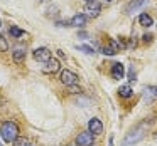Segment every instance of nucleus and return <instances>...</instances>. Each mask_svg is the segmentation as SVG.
<instances>
[{
    "instance_id": "obj_1",
    "label": "nucleus",
    "mask_w": 157,
    "mask_h": 146,
    "mask_svg": "<svg viewBox=\"0 0 157 146\" xmlns=\"http://www.w3.org/2000/svg\"><path fill=\"white\" fill-rule=\"evenodd\" d=\"M0 134L5 143H15L19 138V126L14 121H4L0 126Z\"/></svg>"
},
{
    "instance_id": "obj_2",
    "label": "nucleus",
    "mask_w": 157,
    "mask_h": 146,
    "mask_svg": "<svg viewBox=\"0 0 157 146\" xmlns=\"http://www.w3.org/2000/svg\"><path fill=\"white\" fill-rule=\"evenodd\" d=\"M142 138H144V129L139 126V128L132 129V131L125 136V139L122 141V146H133V144H137Z\"/></svg>"
},
{
    "instance_id": "obj_3",
    "label": "nucleus",
    "mask_w": 157,
    "mask_h": 146,
    "mask_svg": "<svg viewBox=\"0 0 157 146\" xmlns=\"http://www.w3.org/2000/svg\"><path fill=\"white\" fill-rule=\"evenodd\" d=\"M85 12L88 17L95 19L100 15V12H101V5H100V2H96V0H91V2H88L85 7Z\"/></svg>"
},
{
    "instance_id": "obj_4",
    "label": "nucleus",
    "mask_w": 157,
    "mask_h": 146,
    "mask_svg": "<svg viewBox=\"0 0 157 146\" xmlns=\"http://www.w3.org/2000/svg\"><path fill=\"white\" fill-rule=\"evenodd\" d=\"M59 79H61V82L66 86H75L76 82H78V76L73 71H69V69H64V71L61 72V76H59Z\"/></svg>"
},
{
    "instance_id": "obj_5",
    "label": "nucleus",
    "mask_w": 157,
    "mask_h": 146,
    "mask_svg": "<svg viewBox=\"0 0 157 146\" xmlns=\"http://www.w3.org/2000/svg\"><path fill=\"white\" fill-rule=\"evenodd\" d=\"M32 55H34V59H36L37 62H48L49 59H52L51 51H49L48 47H39V49H36V51L32 52Z\"/></svg>"
},
{
    "instance_id": "obj_6",
    "label": "nucleus",
    "mask_w": 157,
    "mask_h": 146,
    "mask_svg": "<svg viewBox=\"0 0 157 146\" xmlns=\"http://www.w3.org/2000/svg\"><path fill=\"white\" fill-rule=\"evenodd\" d=\"M93 136L90 131H83L76 136V144L78 146H91L93 144Z\"/></svg>"
},
{
    "instance_id": "obj_7",
    "label": "nucleus",
    "mask_w": 157,
    "mask_h": 146,
    "mask_svg": "<svg viewBox=\"0 0 157 146\" xmlns=\"http://www.w3.org/2000/svg\"><path fill=\"white\" fill-rule=\"evenodd\" d=\"M120 47H122V44H120L118 41H115V39H112V41L108 42V45H105L101 51H103L105 55H115L117 52L120 51Z\"/></svg>"
},
{
    "instance_id": "obj_8",
    "label": "nucleus",
    "mask_w": 157,
    "mask_h": 146,
    "mask_svg": "<svg viewBox=\"0 0 157 146\" xmlns=\"http://www.w3.org/2000/svg\"><path fill=\"white\" fill-rule=\"evenodd\" d=\"M88 131L91 133V134H101V133H103V124H101V121H100L98 118L90 119V123H88Z\"/></svg>"
},
{
    "instance_id": "obj_9",
    "label": "nucleus",
    "mask_w": 157,
    "mask_h": 146,
    "mask_svg": "<svg viewBox=\"0 0 157 146\" xmlns=\"http://www.w3.org/2000/svg\"><path fill=\"white\" fill-rule=\"evenodd\" d=\"M59 69H61V64H59L58 59H49V61L46 62V67H42V71H44L46 74H54Z\"/></svg>"
},
{
    "instance_id": "obj_10",
    "label": "nucleus",
    "mask_w": 157,
    "mask_h": 146,
    "mask_svg": "<svg viewBox=\"0 0 157 146\" xmlns=\"http://www.w3.org/2000/svg\"><path fill=\"white\" fill-rule=\"evenodd\" d=\"M112 76H113V79H123V76H125V67H123V64L115 62V64L112 66Z\"/></svg>"
},
{
    "instance_id": "obj_11",
    "label": "nucleus",
    "mask_w": 157,
    "mask_h": 146,
    "mask_svg": "<svg viewBox=\"0 0 157 146\" xmlns=\"http://www.w3.org/2000/svg\"><path fill=\"white\" fill-rule=\"evenodd\" d=\"M145 4H149V0H133V2H130V4H128L127 12H128V14H133V12H137L139 9H142Z\"/></svg>"
},
{
    "instance_id": "obj_12",
    "label": "nucleus",
    "mask_w": 157,
    "mask_h": 146,
    "mask_svg": "<svg viewBox=\"0 0 157 146\" xmlns=\"http://www.w3.org/2000/svg\"><path fill=\"white\" fill-rule=\"evenodd\" d=\"M86 24V15L85 14H76L75 17L69 20V25L71 27H83Z\"/></svg>"
},
{
    "instance_id": "obj_13",
    "label": "nucleus",
    "mask_w": 157,
    "mask_h": 146,
    "mask_svg": "<svg viewBox=\"0 0 157 146\" xmlns=\"http://www.w3.org/2000/svg\"><path fill=\"white\" fill-rule=\"evenodd\" d=\"M12 57H14L15 62H21L25 59V49L24 47H17L14 52H12Z\"/></svg>"
},
{
    "instance_id": "obj_14",
    "label": "nucleus",
    "mask_w": 157,
    "mask_h": 146,
    "mask_svg": "<svg viewBox=\"0 0 157 146\" xmlns=\"http://www.w3.org/2000/svg\"><path fill=\"white\" fill-rule=\"evenodd\" d=\"M139 24H140V25H144V27H150V25L154 24V20H152V17H150V15H147V14H140V17H139Z\"/></svg>"
},
{
    "instance_id": "obj_15",
    "label": "nucleus",
    "mask_w": 157,
    "mask_h": 146,
    "mask_svg": "<svg viewBox=\"0 0 157 146\" xmlns=\"http://www.w3.org/2000/svg\"><path fill=\"white\" fill-rule=\"evenodd\" d=\"M118 94L122 96V98H130V96L133 94V91H132V87H130L128 84H125V86H120V89H118Z\"/></svg>"
},
{
    "instance_id": "obj_16",
    "label": "nucleus",
    "mask_w": 157,
    "mask_h": 146,
    "mask_svg": "<svg viewBox=\"0 0 157 146\" xmlns=\"http://www.w3.org/2000/svg\"><path fill=\"white\" fill-rule=\"evenodd\" d=\"M144 92H145V98L149 96V101H152L154 98H157V87H152V86H147V87L144 89Z\"/></svg>"
},
{
    "instance_id": "obj_17",
    "label": "nucleus",
    "mask_w": 157,
    "mask_h": 146,
    "mask_svg": "<svg viewBox=\"0 0 157 146\" xmlns=\"http://www.w3.org/2000/svg\"><path fill=\"white\" fill-rule=\"evenodd\" d=\"M76 49L78 51H81V52H85V54H95V49L93 47H90V45H76Z\"/></svg>"
},
{
    "instance_id": "obj_18",
    "label": "nucleus",
    "mask_w": 157,
    "mask_h": 146,
    "mask_svg": "<svg viewBox=\"0 0 157 146\" xmlns=\"http://www.w3.org/2000/svg\"><path fill=\"white\" fill-rule=\"evenodd\" d=\"M10 34L14 35V37H22V35H24V30H21L19 27L12 25V27H10Z\"/></svg>"
},
{
    "instance_id": "obj_19",
    "label": "nucleus",
    "mask_w": 157,
    "mask_h": 146,
    "mask_svg": "<svg viewBox=\"0 0 157 146\" xmlns=\"http://www.w3.org/2000/svg\"><path fill=\"white\" fill-rule=\"evenodd\" d=\"M5 51H9V44H7V41L0 35V52H5Z\"/></svg>"
},
{
    "instance_id": "obj_20",
    "label": "nucleus",
    "mask_w": 157,
    "mask_h": 146,
    "mask_svg": "<svg viewBox=\"0 0 157 146\" xmlns=\"http://www.w3.org/2000/svg\"><path fill=\"white\" fill-rule=\"evenodd\" d=\"M17 146H32V144H31V143H27L25 139H19V141H17Z\"/></svg>"
},
{
    "instance_id": "obj_21",
    "label": "nucleus",
    "mask_w": 157,
    "mask_h": 146,
    "mask_svg": "<svg viewBox=\"0 0 157 146\" xmlns=\"http://www.w3.org/2000/svg\"><path fill=\"white\" fill-rule=\"evenodd\" d=\"M128 81H135V72H133V67L128 71Z\"/></svg>"
},
{
    "instance_id": "obj_22",
    "label": "nucleus",
    "mask_w": 157,
    "mask_h": 146,
    "mask_svg": "<svg viewBox=\"0 0 157 146\" xmlns=\"http://www.w3.org/2000/svg\"><path fill=\"white\" fill-rule=\"evenodd\" d=\"M108 146H113V136H110V139H108Z\"/></svg>"
},
{
    "instance_id": "obj_23",
    "label": "nucleus",
    "mask_w": 157,
    "mask_h": 146,
    "mask_svg": "<svg viewBox=\"0 0 157 146\" xmlns=\"http://www.w3.org/2000/svg\"><path fill=\"white\" fill-rule=\"evenodd\" d=\"M85 2H91V0H85Z\"/></svg>"
},
{
    "instance_id": "obj_24",
    "label": "nucleus",
    "mask_w": 157,
    "mask_h": 146,
    "mask_svg": "<svg viewBox=\"0 0 157 146\" xmlns=\"http://www.w3.org/2000/svg\"><path fill=\"white\" fill-rule=\"evenodd\" d=\"M106 2H112V0H106Z\"/></svg>"
},
{
    "instance_id": "obj_25",
    "label": "nucleus",
    "mask_w": 157,
    "mask_h": 146,
    "mask_svg": "<svg viewBox=\"0 0 157 146\" xmlns=\"http://www.w3.org/2000/svg\"><path fill=\"white\" fill-rule=\"evenodd\" d=\"M155 138H157V133H155Z\"/></svg>"
},
{
    "instance_id": "obj_26",
    "label": "nucleus",
    "mask_w": 157,
    "mask_h": 146,
    "mask_svg": "<svg viewBox=\"0 0 157 146\" xmlns=\"http://www.w3.org/2000/svg\"><path fill=\"white\" fill-rule=\"evenodd\" d=\"M0 146H2V143H0Z\"/></svg>"
},
{
    "instance_id": "obj_27",
    "label": "nucleus",
    "mask_w": 157,
    "mask_h": 146,
    "mask_svg": "<svg viewBox=\"0 0 157 146\" xmlns=\"http://www.w3.org/2000/svg\"><path fill=\"white\" fill-rule=\"evenodd\" d=\"M0 25H2V22H0Z\"/></svg>"
}]
</instances>
